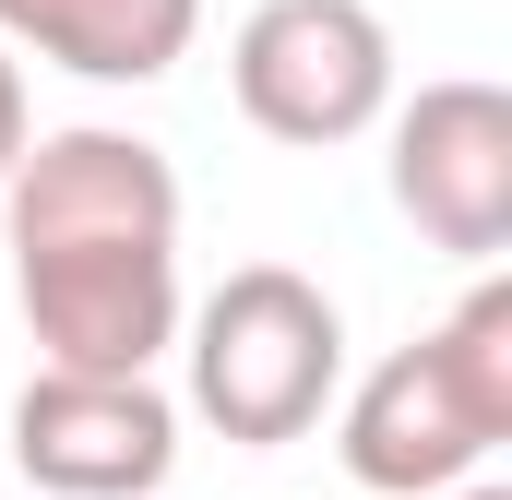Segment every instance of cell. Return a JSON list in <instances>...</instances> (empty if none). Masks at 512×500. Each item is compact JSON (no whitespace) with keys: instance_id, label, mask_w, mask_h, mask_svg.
Returning a JSON list of instances; mask_svg holds the SVG:
<instances>
[{"instance_id":"6da1fadb","label":"cell","mask_w":512,"mask_h":500,"mask_svg":"<svg viewBox=\"0 0 512 500\" xmlns=\"http://www.w3.org/2000/svg\"><path fill=\"white\" fill-rule=\"evenodd\" d=\"M501 441H512V286L477 274L453 298V322H429L346 393L334 453L382 500H453Z\"/></svg>"},{"instance_id":"7a4b0ae2","label":"cell","mask_w":512,"mask_h":500,"mask_svg":"<svg viewBox=\"0 0 512 500\" xmlns=\"http://www.w3.org/2000/svg\"><path fill=\"white\" fill-rule=\"evenodd\" d=\"M179 358H191V417L227 429L239 453H274L322 429L346 381V310L298 262H239L203 310H179Z\"/></svg>"},{"instance_id":"3957f363","label":"cell","mask_w":512,"mask_h":500,"mask_svg":"<svg viewBox=\"0 0 512 500\" xmlns=\"http://www.w3.org/2000/svg\"><path fill=\"white\" fill-rule=\"evenodd\" d=\"M227 84H239V120L262 143H358L393 108V36L370 0H262L227 48Z\"/></svg>"},{"instance_id":"277c9868","label":"cell","mask_w":512,"mask_h":500,"mask_svg":"<svg viewBox=\"0 0 512 500\" xmlns=\"http://www.w3.org/2000/svg\"><path fill=\"white\" fill-rule=\"evenodd\" d=\"M12 298L36 370L72 381H155L179 346V250H12Z\"/></svg>"},{"instance_id":"5b68a950","label":"cell","mask_w":512,"mask_h":500,"mask_svg":"<svg viewBox=\"0 0 512 500\" xmlns=\"http://www.w3.org/2000/svg\"><path fill=\"white\" fill-rule=\"evenodd\" d=\"M12 250H179V167L143 131H48L0 179Z\"/></svg>"},{"instance_id":"8992f818","label":"cell","mask_w":512,"mask_h":500,"mask_svg":"<svg viewBox=\"0 0 512 500\" xmlns=\"http://www.w3.org/2000/svg\"><path fill=\"white\" fill-rule=\"evenodd\" d=\"M393 203L453 262H501L512 250V96L501 84L453 72V84H417L393 108Z\"/></svg>"},{"instance_id":"52a82bcc","label":"cell","mask_w":512,"mask_h":500,"mask_svg":"<svg viewBox=\"0 0 512 500\" xmlns=\"http://www.w3.org/2000/svg\"><path fill=\"white\" fill-rule=\"evenodd\" d=\"M12 465L48 500H155L179 465V405L155 381H72L36 370L12 393Z\"/></svg>"},{"instance_id":"ba28073f","label":"cell","mask_w":512,"mask_h":500,"mask_svg":"<svg viewBox=\"0 0 512 500\" xmlns=\"http://www.w3.org/2000/svg\"><path fill=\"white\" fill-rule=\"evenodd\" d=\"M203 36V0H0V48H36L84 84H167Z\"/></svg>"},{"instance_id":"9c48e42d","label":"cell","mask_w":512,"mask_h":500,"mask_svg":"<svg viewBox=\"0 0 512 500\" xmlns=\"http://www.w3.org/2000/svg\"><path fill=\"white\" fill-rule=\"evenodd\" d=\"M24 143H36V120H24V72H12V48H0V179H12Z\"/></svg>"},{"instance_id":"30bf717a","label":"cell","mask_w":512,"mask_h":500,"mask_svg":"<svg viewBox=\"0 0 512 500\" xmlns=\"http://www.w3.org/2000/svg\"><path fill=\"white\" fill-rule=\"evenodd\" d=\"M453 500H512V489H489V477H465V489H453Z\"/></svg>"}]
</instances>
